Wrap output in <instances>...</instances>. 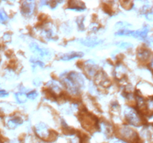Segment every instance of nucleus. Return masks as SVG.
I'll use <instances>...</instances> for the list:
<instances>
[{
    "label": "nucleus",
    "mask_w": 153,
    "mask_h": 143,
    "mask_svg": "<svg viewBox=\"0 0 153 143\" xmlns=\"http://www.w3.org/2000/svg\"><path fill=\"white\" fill-rule=\"evenodd\" d=\"M35 133L40 139L46 142H54L58 136V134L55 131L49 130L48 127L43 123L35 127Z\"/></svg>",
    "instance_id": "obj_1"
},
{
    "label": "nucleus",
    "mask_w": 153,
    "mask_h": 143,
    "mask_svg": "<svg viewBox=\"0 0 153 143\" xmlns=\"http://www.w3.org/2000/svg\"><path fill=\"white\" fill-rule=\"evenodd\" d=\"M119 136L126 142L137 143L138 140V136L137 133L128 126H124L119 130Z\"/></svg>",
    "instance_id": "obj_2"
},
{
    "label": "nucleus",
    "mask_w": 153,
    "mask_h": 143,
    "mask_svg": "<svg viewBox=\"0 0 153 143\" xmlns=\"http://www.w3.org/2000/svg\"><path fill=\"white\" fill-rule=\"evenodd\" d=\"M125 118L127 122L134 126H140L142 124L141 116L138 112L131 107H128L125 110Z\"/></svg>",
    "instance_id": "obj_3"
},
{
    "label": "nucleus",
    "mask_w": 153,
    "mask_h": 143,
    "mask_svg": "<svg viewBox=\"0 0 153 143\" xmlns=\"http://www.w3.org/2000/svg\"><path fill=\"white\" fill-rule=\"evenodd\" d=\"M30 49L33 53L36 54L38 56L41 57L43 58H49L51 56V53L48 49H43V48L40 47L36 43H31L30 45Z\"/></svg>",
    "instance_id": "obj_4"
},
{
    "label": "nucleus",
    "mask_w": 153,
    "mask_h": 143,
    "mask_svg": "<svg viewBox=\"0 0 153 143\" xmlns=\"http://www.w3.org/2000/svg\"><path fill=\"white\" fill-rule=\"evenodd\" d=\"M84 53L81 52H71L70 53H66L61 55L59 57L61 60L68 61L71 60L75 59V58H80L83 57Z\"/></svg>",
    "instance_id": "obj_5"
},
{
    "label": "nucleus",
    "mask_w": 153,
    "mask_h": 143,
    "mask_svg": "<svg viewBox=\"0 0 153 143\" xmlns=\"http://www.w3.org/2000/svg\"><path fill=\"white\" fill-rule=\"evenodd\" d=\"M34 9V4L32 1H24L21 6V12L24 15L29 16L33 13Z\"/></svg>",
    "instance_id": "obj_6"
},
{
    "label": "nucleus",
    "mask_w": 153,
    "mask_h": 143,
    "mask_svg": "<svg viewBox=\"0 0 153 143\" xmlns=\"http://www.w3.org/2000/svg\"><path fill=\"white\" fill-rule=\"evenodd\" d=\"M80 43L83 44L84 46H88V47H95V46H98L100 43H102V40H98L96 38H85V39H80L79 40Z\"/></svg>",
    "instance_id": "obj_7"
},
{
    "label": "nucleus",
    "mask_w": 153,
    "mask_h": 143,
    "mask_svg": "<svg viewBox=\"0 0 153 143\" xmlns=\"http://www.w3.org/2000/svg\"><path fill=\"white\" fill-rule=\"evenodd\" d=\"M69 9L73 10H83L85 9V4L80 1H69Z\"/></svg>",
    "instance_id": "obj_8"
},
{
    "label": "nucleus",
    "mask_w": 153,
    "mask_h": 143,
    "mask_svg": "<svg viewBox=\"0 0 153 143\" xmlns=\"http://www.w3.org/2000/svg\"><path fill=\"white\" fill-rule=\"evenodd\" d=\"M151 56H152V53H151L150 51L146 49H140V52H138L139 60L143 61V62L148 61V60L151 57Z\"/></svg>",
    "instance_id": "obj_9"
},
{
    "label": "nucleus",
    "mask_w": 153,
    "mask_h": 143,
    "mask_svg": "<svg viewBox=\"0 0 153 143\" xmlns=\"http://www.w3.org/2000/svg\"><path fill=\"white\" fill-rule=\"evenodd\" d=\"M21 124H22V119L20 117H19V116H13L7 122V125H8V127L10 129H14L16 127L19 126V125H21Z\"/></svg>",
    "instance_id": "obj_10"
},
{
    "label": "nucleus",
    "mask_w": 153,
    "mask_h": 143,
    "mask_svg": "<svg viewBox=\"0 0 153 143\" xmlns=\"http://www.w3.org/2000/svg\"><path fill=\"white\" fill-rule=\"evenodd\" d=\"M85 71H86L87 74H88L89 77H95L96 74H97V66L96 65H94V63H92L91 64H88V65L85 66Z\"/></svg>",
    "instance_id": "obj_11"
},
{
    "label": "nucleus",
    "mask_w": 153,
    "mask_h": 143,
    "mask_svg": "<svg viewBox=\"0 0 153 143\" xmlns=\"http://www.w3.org/2000/svg\"><path fill=\"white\" fill-rule=\"evenodd\" d=\"M15 98L19 103H25L27 101V96L23 92H17L15 94Z\"/></svg>",
    "instance_id": "obj_12"
},
{
    "label": "nucleus",
    "mask_w": 153,
    "mask_h": 143,
    "mask_svg": "<svg viewBox=\"0 0 153 143\" xmlns=\"http://www.w3.org/2000/svg\"><path fill=\"white\" fill-rule=\"evenodd\" d=\"M37 95H38V93H37V92H36L35 90H32V91H31V92H28V93L26 94L27 98H30V99H31V100L35 99V98L37 97Z\"/></svg>",
    "instance_id": "obj_13"
},
{
    "label": "nucleus",
    "mask_w": 153,
    "mask_h": 143,
    "mask_svg": "<svg viewBox=\"0 0 153 143\" xmlns=\"http://www.w3.org/2000/svg\"><path fill=\"white\" fill-rule=\"evenodd\" d=\"M121 4H123V7H125L127 10H129L132 7L133 2L132 1H121Z\"/></svg>",
    "instance_id": "obj_14"
},
{
    "label": "nucleus",
    "mask_w": 153,
    "mask_h": 143,
    "mask_svg": "<svg viewBox=\"0 0 153 143\" xmlns=\"http://www.w3.org/2000/svg\"><path fill=\"white\" fill-rule=\"evenodd\" d=\"M7 20V16L6 15V13L4 12L1 11L0 10V22L1 23H4Z\"/></svg>",
    "instance_id": "obj_15"
},
{
    "label": "nucleus",
    "mask_w": 153,
    "mask_h": 143,
    "mask_svg": "<svg viewBox=\"0 0 153 143\" xmlns=\"http://www.w3.org/2000/svg\"><path fill=\"white\" fill-rule=\"evenodd\" d=\"M118 46L120 48H123V49H128L130 47H132V45L129 43H126V42H122L121 43H119Z\"/></svg>",
    "instance_id": "obj_16"
},
{
    "label": "nucleus",
    "mask_w": 153,
    "mask_h": 143,
    "mask_svg": "<svg viewBox=\"0 0 153 143\" xmlns=\"http://www.w3.org/2000/svg\"><path fill=\"white\" fill-rule=\"evenodd\" d=\"M31 62L37 64V65H39V66H40L44 67V63H43L42 62V61L39 60L34 59V60H31Z\"/></svg>",
    "instance_id": "obj_17"
},
{
    "label": "nucleus",
    "mask_w": 153,
    "mask_h": 143,
    "mask_svg": "<svg viewBox=\"0 0 153 143\" xmlns=\"http://www.w3.org/2000/svg\"><path fill=\"white\" fill-rule=\"evenodd\" d=\"M8 95L7 92L5 90H3V89H0V96L1 97H4V96H7Z\"/></svg>",
    "instance_id": "obj_18"
},
{
    "label": "nucleus",
    "mask_w": 153,
    "mask_h": 143,
    "mask_svg": "<svg viewBox=\"0 0 153 143\" xmlns=\"http://www.w3.org/2000/svg\"><path fill=\"white\" fill-rule=\"evenodd\" d=\"M116 143H122V142H116Z\"/></svg>",
    "instance_id": "obj_19"
},
{
    "label": "nucleus",
    "mask_w": 153,
    "mask_h": 143,
    "mask_svg": "<svg viewBox=\"0 0 153 143\" xmlns=\"http://www.w3.org/2000/svg\"></svg>",
    "instance_id": "obj_20"
}]
</instances>
